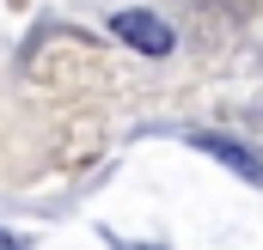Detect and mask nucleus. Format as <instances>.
<instances>
[{"mask_svg": "<svg viewBox=\"0 0 263 250\" xmlns=\"http://www.w3.org/2000/svg\"><path fill=\"white\" fill-rule=\"evenodd\" d=\"M0 250H18V244H12V238H6V232H0Z\"/></svg>", "mask_w": 263, "mask_h": 250, "instance_id": "obj_3", "label": "nucleus"}, {"mask_svg": "<svg viewBox=\"0 0 263 250\" xmlns=\"http://www.w3.org/2000/svg\"><path fill=\"white\" fill-rule=\"evenodd\" d=\"M110 31H117L129 49L153 55V61H159V55H172V25H165L159 12H117V18H110Z\"/></svg>", "mask_w": 263, "mask_h": 250, "instance_id": "obj_1", "label": "nucleus"}, {"mask_svg": "<svg viewBox=\"0 0 263 250\" xmlns=\"http://www.w3.org/2000/svg\"><path fill=\"white\" fill-rule=\"evenodd\" d=\"M196 147H202V153H214L220 165H233L239 177H251V183H263V165L251 159V153H245V147H239V140H227V134H196Z\"/></svg>", "mask_w": 263, "mask_h": 250, "instance_id": "obj_2", "label": "nucleus"}]
</instances>
